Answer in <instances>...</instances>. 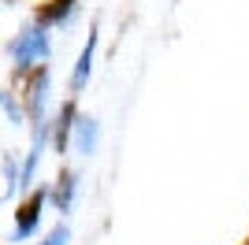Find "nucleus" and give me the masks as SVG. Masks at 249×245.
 Instances as JSON below:
<instances>
[{
  "label": "nucleus",
  "instance_id": "obj_4",
  "mask_svg": "<svg viewBox=\"0 0 249 245\" xmlns=\"http://www.w3.org/2000/svg\"><path fill=\"white\" fill-rule=\"evenodd\" d=\"M97 45H101V26H89L86 30V45L82 52H78V60H74L71 67V93H82L86 86H89V78H93V60H97Z\"/></svg>",
  "mask_w": 249,
  "mask_h": 245
},
{
  "label": "nucleus",
  "instance_id": "obj_9",
  "mask_svg": "<svg viewBox=\"0 0 249 245\" xmlns=\"http://www.w3.org/2000/svg\"><path fill=\"white\" fill-rule=\"evenodd\" d=\"M0 112L8 115L11 126H26V104H22V93L0 89Z\"/></svg>",
  "mask_w": 249,
  "mask_h": 245
},
{
  "label": "nucleus",
  "instance_id": "obj_3",
  "mask_svg": "<svg viewBox=\"0 0 249 245\" xmlns=\"http://www.w3.org/2000/svg\"><path fill=\"white\" fill-rule=\"evenodd\" d=\"M26 78V93H22V104H26V126L37 119H49V108H52V71L49 63L41 67H34L30 74H22Z\"/></svg>",
  "mask_w": 249,
  "mask_h": 245
},
{
  "label": "nucleus",
  "instance_id": "obj_2",
  "mask_svg": "<svg viewBox=\"0 0 249 245\" xmlns=\"http://www.w3.org/2000/svg\"><path fill=\"white\" fill-rule=\"evenodd\" d=\"M45 204H49V186H34V190H26V201L19 204V212H15V223H11V234H8V242H11V245L30 242V238L41 230Z\"/></svg>",
  "mask_w": 249,
  "mask_h": 245
},
{
  "label": "nucleus",
  "instance_id": "obj_5",
  "mask_svg": "<svg viewBox=\"0 0 249 245\" xmlns=\"http://www.w3.org/2000/svg\"><path fill=\"white\" fill-rule=\"evenodd\" d=\"M74 119H78V104H74V101H63L60 112L52 115L49 145L56 149V156H67V149H71V126H74Z\"/></svg>",
  "mask_w": 249,
  "mask_h": 245
},
{
  "label": "nucleus",
  "instance_id": "obj_10",
  "mask_svg": "<svg viewBox=\"0 0 249 245\" xmlns=\"http://www.w3.org/2000/svg\"><path fill=\"white\" fill-rule=\"evenodd\" d=\"M0 171H4V182H8L4 197H15V193H19V156H15V153H4Z\"/></svg>",
  "mask_w": 249,
  "mask_h": 245
},
{
  "label": "nucleus",
  "instance_id": "obj_8",
  "mask_svg": "<svg viewBox=\"0 0 249 245\" xmlns=\"http://www.w3.org/2000/svg\"><path fill=\"white\" fill-rule=\"evenodd\" d=\"M74 15H78V0H49V4L37 11V19L49 22L52 30H56V26H67Z\"/></svg>",
  "mask_w": 249,
  "mask_h": 245
},
{
  "label": "nucleus",
  "instance_id": "obj_11",
  "mask_svg": "<svg viewBox=\"0 0 249 245\" xmlns=\"http://www.w3.org/2000/svg\"><path fill=\"white\" fill-rule=\"evenodd\" d=\"M71 227H67V219H60V223H56V227H52V230H45V234H41V242H37V245H71Z\"/></svg>",
  "mask_w": 249,
  "mask_h": 245
},
{
  "label": "nucleus",
  "instance_id": "obj_1",
  "mask_svg": "<svg viewBox=\"0 0 249 245\" xmlns=\"http://www.w3.org/2000/svg\"><path fill=\"white\" fill-rule=\"evenodd\" d=\"M8 56H11V71L19 74H30L34 67H41V63L52 60V26L49 22H41L37 15H34L30 22H22L19 34L11 37L8 45Z\"/></svg>",
  "mask_w": 249,
  "mask_h": 245
},
{
  "label": "nucleus",
  "instance_id": "obj_6",
  "mask_svg": "<svg viewBox=\"0 0 249 245\" xmlns=\"http://www.w3.org/2000/svg\"><path fill=\"white\" fill-rule=\"evenodd\" d=\"M74 201H78V175H74V171H60V178L49 186L52 212L60 215V219H67V215L74 212Z\"/></svg>",
  "mask_w": 249,
  "mask_h": 245
},
{
  "label": "nucleus",
  "instance_id": "obj_7",
  "mask_svg": "<svg viewBox=\"0 0 249 245\" xmlns=\"http://www.w3.org/2000/svg\"><path fill=\"white\" fill-rule=\"evenodd\" d=\"M97 145H101V122H97L93 115L78 112V119H74V126H71V149L78 156H93Z\"/></svg>",
  "mask_w": 249,
  "mask_h": 245
}]
</instances>
